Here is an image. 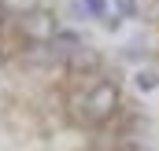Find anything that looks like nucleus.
Listing matches in <instances>:
<instances>
[{
	"label": "nucleus",
	"instance_id": "2",
	"mask_svg": "<svg viewBox=\"0 0 159 151\" xmlns=\"http://www.w3.org/2000/svg\"><path fill=\"white\" fill-rule=\"evenodd\" d=\"M19 33L30 41V44H48V41L59 33V30H56V15L44 11V7L30 11V15H22V19H19Z\"/></svg>",
	"mask_w": 159,
	"mask_h": 151
},
{
	"label": "nucleus",
	"instance_id": "6",
	"mask_svg": "<svg viewBox=\"0 0 159 151\" xmlns=\"http://www.w3.org/2000/svg\"><path fill=\"white\" fill-rule=\"evenodd\" d=\"M115 11H119L122 19H137L141 11H137V0H115Z\"/></svg>",
	"mask_w": 159,
	"mask_h": 151
},
{
	"label": "nucleus",
	"instance_id": "4",
	"mask_svg": "<svg viewBox=\"0 0 159 151\" xmlns=\"http://www.w3.org/2000/svg\"><path fill=\"white\" fill-rule=\"evenodd\" d=\"M0 4H4V11H7V15H19V19L41 7V0H0Z\"/></svg>",
	"mask_w": 159,
	"mask_h": 151
},
{
	"label": "nucleus",
	"instance_id": "5",
	"mask_svg": "<svg viewBox=\"0 0 159 151\" xmlns=\"http://www.w3.org/2000/svg\"><path fill=\"white\" fill-rule=\"evenodd\" d=\"M156 85H159V74H152V70H141V74H137V88H141V92H152Z\"/></svg>",
	"mask_w": 159,
	"mask_h": 151
},
{
	"label": "nucleus",
	"instance_id": "8",
	"mask_svg": "<svg viewBox=\"0 0 159 151\" xmlns=\"http://www.w3.org/2000/svg\"><path fill=\"white\" fill-rule=\"evenodd\" d=\"M4 15H7V11H4V4H0V26H4Z\"/></svg>",
	"mask_w": 159,
	"mask_h": 151
},
{
	"label": "nucleus",
	"instance_id": "1",
	"mask_svg": "<svg viewBox=\"0 0 159 151\" xmlns=\"http://www.w3.org/2000/svg\"><path fill=\"white\" fill-rule=\"evenodd\" d=\"M119 111V85L115 81H100V85H93L85 96H81V114L89 118V122H107L111 114Z\"/></svg>",
	"mask_w": 159,
	"mask_h": 151
},
{
	"label": "nucleus",
	"instance_id": "3",
	"mask_svg": "<svg viewBox=\"0 0 159 151\" xmlns=\"http://www.w3.org/2000/svg\"><path fill=\"white\" fill-rule=\"evenodd\" d=\"M48 44H52V52H56L59 59H70L78 48H85V44H81V37H78V33H70V30H59Z\"/></svg>",
	"mask_w": 159,
	"mask_h": 151
},
{
	"label": "nucleus",
	"instance_id": "7",
	"mask_svg": "<svg viewBox=\"0 0 159 151\" xmlns=\"http://www.w3.org/2000/svg\"><path fill=\"white\" fill-rule=\"evenodd\" d=\"M85 7H89V15H104V11H107L104 0H85Z\"/></svg>",
	"mask_w": 159,
	"mask_h": 151
}]
</instances>
